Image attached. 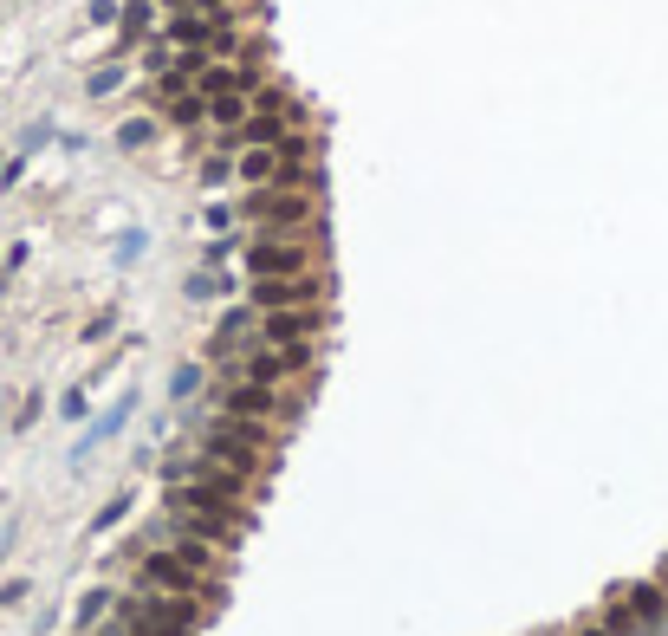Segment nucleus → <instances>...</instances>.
I'll list each match as a JSON object with an SVG mask.
<instances>
[{"label":"nucleus","mask_w":668,"mask_h":636,"mask_svg":"<svg viewBox=\"0 0 668 636\" xmlns=\"http://www.w3.org/2000/svg\"><path fill=\"white\" fill-rule=\"evenodd\" d=\"M162 507H169V519H182V527L208 533L221 545H240L247 527H254V507L234 501V493H221V487H208V481H169Z\"/></svg>","instance_id":"obj_1"},{"label":"nucleus","mask_w":668,"mask_h":636,"mask_svg":"<svg viewBox=\"0 0 668 636\" xmlns=\"http://www.w3.org/2000/svg\"><path fill=\"white\" fill-rule=\"evenodd\" d=\"M240 214L254 221L260 234H292V228H325V188H299V182H273L254 188L240 202Z\"/></svg>","instance_id":"obj_2"},{"label":"nucleus","mask_w":668,"mask_h":636,"mask_svg":"<svg viewBox=\"0 0 668 636\" xmlns=\"http://www.w3.org/2000/svg\"><path fill=\"white\" fill-rule=\"evenodd\" d=\"M254 280H280V273H325V228H292V234H254L247 247Z\"/></svg>","instance_id":"obj_3"},{"label":"nucleus","mask_w":668,"mask_h":636,"mask_svg":"<svg viewBox=\"0 0 668 636\" xmlns=\"http://www.w3.org/2000/svg\"><path fill=\"white\" fill-rule=\"evenodd\" d=\"M117 611L143 630V636H195L208 617H214V604H202V597H169V591H136V597H124Z\"/></svg>","instance_id":"obj_4"},{"label":"nucleus","mask_w":668,"mask_h":636,"mask_svg":"<svg viewBox=\"0 0 668 636\" xmlns=\"http://www.w3.org/2000/svg\"><path fill=\"white\" fill-rule=\"evenodd\" d=\"M136 578H143L150 591H169V597H202L208 604V571H195L182 552L169 545H150V552H136Z\"/></svg>","instance_id":"obj_5"},{"label":"nucleus","mask_w":668,"mask_h":636,"mask_svg":"<svg viewBox=\"0 0 668 636\" xmlns=\"http://www.w3.org/2000/svg\"><path fill=\"white\" fill-rule=\"evenodd\" d=\"M254 306H260V312L325 306V273H280V280H254Z\"/></svg>","instance_id":"obj_6"},{"label":"nucleus","mask_w":668,"mask_h":636,"mask_svg":"<svg viewBox=\"0 0 668 636\" xmlns=\"http://www.w3.org/2000/svg\"><path fill=\"white\" fill-rule=\"evenodd\" d=\"M260 338H266V344H318V338H325V306L260 312Z\"/></svg>","instance_id":"obj_7"},{"label":"nucleus","mask_w":668,"mask_h":636,"mask_svg":"<svg viewBox=\"0 0 668 636\" xmlns=\"http://www.w3.org/2000/svg\"><path fill=\"white\" fill-rule=\"evenodd\" d=\"M156 545H169V552H182V559L195 565V571H221V565H228V545H221V539H208V533H195V527H182V519H169V527H162L156 533Z\"/></svg>","instance_id":"obj_8"},{"label":"nucleus","mask_w":668,"mask_h":636,"mask_svg":"<svg viewBox=\"0 0 668 636\" xmlns=\"http://www.w3.org/2000/svg\"><path fill=\"white\" fill-rule=\"evenodd\" d=\"M623 604H629L649 630H662V617H668V591H662V585H623Z\"/></svg>","instance_id":"obj_9"},{"label":"nucleus","mask_w":668,"mask_h":636,"mask_svg":"<svg viewBox=\"0 0 668 636\" xmlns=\"http://www.w3.org/2000/svg\"><path fill=\"white\" fill-rule=\"evenodd\" d=\"M117 20H124V39H117V46H110V52H130V46H136V39H143V33H150V26H156V7H143V0H136V7H124Z\"/></svg>","instance_id":"obj_10"},{"label":"nucleus","mask_w":668,"mask_h":636,"mask_svg":"<svg viewBox=\"0 0 668 636\" xmlns=\"http://www.w3.org/2000/svg\"><path fill=\"white\" fill-rule=\"evenodd\" d=\"M117 144H124V150H150V144H156V124H150V118H130V124L117 130Z\"/></svg>","instance_id":"obj_11"},{"label":"nucleus","mask_w":668,"mask_h":636,"mask_svg":"<svg viewBox=\"0 0 668 636\" xmlns=\"http://www.w3.org/2000/svg\"><path fill=\"white\" fill-rule=\"evenodd\" d=\"M124 85V65H104V72H91V98H110Z\"/></svg>","instance_id":"obj_12"},{"label":"nucleus","mask_w":668,"mask_h":636,"mask_svg":"<svg viewBox=\"0 0 668 636\" xmlns=\"http://www.w3.org/2000/svg\"><path fill=\"white\" fill-rule=\"evenodd\" d=\"M228 176H234V150H228V156H208V162H202V182H208V188H214V182H228Z\"/></svg>","instance_id":"obj_13"},{"label":"nucleus","mask_w":668,"mask_h":636,"mask_svg":"<svg viewBox=\"0 0 668 636\" xmlns=\"http://www.w3.org/2000/svg\"><path fill=\"white\" fill-rule=\"evenodd\" d=\"M59 416H65V423H85V416H91V403H85V390H72V396L59 403Z\"/></svg>","instance_id":"obj_14"},{"label":"nucleus","mask_w":668,"mask_h":636,"mask_svg":"<svg viewBox=\"0 0 668 636\" xmlns=\"http://www.w3.org/2000/svg\"><path fill=\"white\" fill-rule=\"evenodd\" d=\"M124 507H130V493H117V501H110V507L98 513V533H110V527H117V519H124Z\"/></svg>","instance_id":"obj_15"},{"label":"nucleus","mask_w":668,"mask_h":636,"mask_svg":"<svg viewBox=\"0 0 668 636\" xmlns=\"http://www.w3.org/2000/svg\"><path fill=\"white\" fill-rule=\"evenodd\" d=\"M169 390H176V396H195V390H202V370H195V364H188V370H176Z\"/></svg>","instance_id":"obj_16"},{"label":"nucleus","mask_w":668,"mask_h":636,"mask_svg":"<svg viewBox=\"0 0 668 636\" xmlns=\"http://www.w3.org/2000/svg\"><path fill=\"white\" fill-rule=\"evenodd\" d=\"M124 7H117V0H91V26H110V20H117Z\"/></svg>","instance_id":"obj_17"},{"label":"nucleus","mask_w":668,"mask_h":636,"mask_svg":"<svg viewBox=\"0 0 668 636\" xmlns=\"http://www.w3.org/2000/svg\"><path fill=\"white\" fill-rule=\"evenodd\" d=\"M104 604H110V591H91V597H85V611H78V617H85V623H98V617H104Z\"/></svg>","instance_id":"obj_18"},{"label":"nucleus","mask_w":668,"mask_h":636,"mask_svg":"<svg viewBox=\"0 0 668 636\" xmlns=\"http://www.w3.org/2000/svg\"><path fill=\"white\" fill-rule=\"evenodd\" d=\"M98 636H143V630H136V623H130V617H124V611H117V617H110V623H104V630H98Z\"/></svg>","instance_id":"obj_19"},{"label":"nucleus","mask_w":668,"mask_h":636,"mask_svg":"<svg viewBox=\"0 0 668 636\" xmlns=\"http://www.w3.org/2000/svg\"><path fill=\"white\" fill-rule=\"evenodd\" d=\"M571 636H610V623H577Z\"/></svg>","instance_id":"obj_20"},{"label":"nucleus","mask_w":668,"mask_h":636,"mask_svg":"<svg viewBox=\"0 0 668 636\" xmlns=\"http://www.w3.org/2000/svg\"><path fill=\"white\" fill-rule=\"evenodd\" d=\"M545 636H559V630H545Z\"/></svg>","instance_id":"obj_21"}]
</instances>
